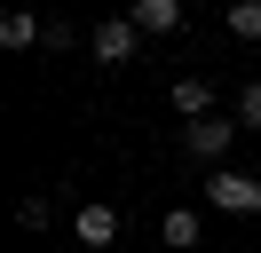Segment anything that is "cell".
Wrapping results in <instances>:
<instances>
[{
	"instance_id": "6",
	"label": "cell",
	"mask_w": 261,
	"mask_h": 253,
	"mask_svg": "<svg viewBox=\"0 0 261 253\" xmlns=\"http://www.w3.org/2000/svg\"><path fill=\"white\" fill-rule=\"evenodd\" d=\"M159 237H166L174 253H190L198 237H206V214H198V206H166V214H159Z\"/></svg>"
},
{
	"instance_id": "1",
	"label": "cell",
	"mask_w": 261,
	"mask_h": 253,
	"mask_svg": "<svg viewBox=\"0 0 261 253\" xmlns=\"http://www.w3.org/2000/svg\"><path fill=\"white\" fill-rule=\"evenodd\" d=\"M206 206H214V214H261V174H245V166H206Z\"/></svg>"
},
{
	"instance_id": "12",
	"label": "cell",
	"mask_w": 261,
	"mask_h": 253,
	"mask_svg": "<svg viewBox=\"0 0 261 253\" xmlns=\"http://www.w3.org/2000/svg\"><path fill=\"white\" fill-rule=\"evenodd\" d=\"M40 47H48V56H64V47H80V32H71L64 16H48V40H40Z\"/></svg>"
},
{
	"instance_id": "7",
	"label": "cell",
	"mask_w": 261,
	"mask_h": 253,
	"mask_svg": "<svg viewBox=\"0 0 261 253\" xmlns=\"http://www.w3.org/2000/svg\"><path fill=\"white\" fill-rule=\"evenodd\" d=\"M40 40H48V24H40L32 8H8V16H0V47H8V56H24V47H40Z\"/></svg>"
},
{
	"instance_id": "11",
	"label": "cell",
	"mask_w": 261,
	"mask_h": 253,
	"mask_svg": "<svg viewBox=\"0 0 261 253\" xmlns=\"http://www.w3.org/2000/svg\"><path fill=\"white\" fill-rule=\"evenodd\" d=\"M238 127H245V135H261V79H253V87H238Z\"/></svg>"
},
{
	"instance_id": "9",
	"label": "cell",
	"mask_w": 261,
	"mask_h": 253,
	"mask_svg": "<svg viewBox=\"0 0 261 253\" xmlns=\"http://www.w3.org/2000/svg\"><path fill=\"white\" fill-rule=\"evenodd\" d=\"M222 24H229V40H261V0H229Z\"/></svg>"
},
{
	"instance_id": "2",
	"label": "cell",
	"mask_w": 261,
	"mask_h": 253,
	"mask_svg": "<svg viewBox=\"0 0 261 253\" xmlns=\"http://www.w3.org/2000/svg\"><path fill=\"white\" fill-rule=\"evenodd\" d=\"M238 135H245V127H238V111H229V119L214 111V119H190V127H182V142H190V158H198V166H229V142H238Z\"/></svg>"
},
{
	"instance_id": "4",
	"label": "cell",
	"mask_w": 261,
	"mask_h": 253,
	"mask_svg": "<svg viewBox=\"0 0 261 253\" xmlns=\"http://www.w3.org/2000/svg\"><path fill=\"white\" fill-rule=\"evenodd\" d=\"M71 230H80V245H87V253H103V245L119 237V206H111V198H87L80 214H71Z\"/></svg>"
},
{
	"instance_id": "8",
	"label": "cell",
	"mask_w": 261,
	"mask_h": 253,
	"mask_svg": "<svg viewBox=\"0 0 261 253\" xmlns=\"http://www.w3.org/2000/svg\"><path fill=\"white\" fill-rule=\"evenodd\" d=\"M174 111H182V119H214V79H174Z\"/></svg>"
},
{
	"instance_id": "5",
	"label": "cell",
	"mask_w": 261,
	"mask_h": 253,
	"mask_svg": "<svg viewBox=\"0 0 261 253\" xmlns=\"http://www.w3.org/2000/svg\"><path fill=\"white\" fill-rule=\"evenodd\" d=\"M127 16L143 24V40H166V32H182L190 8H182V0H127Z\"/></svg>"
},
{
	"instance_id": "10",
	"label": "cell",
	"mask_w": 261,
	"mask_h": 253,
	"mask_svg": "<svg viewBox=\"0 0 261 253\" xmlns=\"http://www.w3.org/2000/svg\"><path fill=\"white\" fill-rule=\"evenodd\" d=\"M16 221H24V230H48V221H56V190H32V198H16Z\"/></svg>"
},
{
	"instance_id": "3",
	"label": "cell",
	"mask_w": 261,
	"mask_h": 253,
	"mask_svg": "<svg viewBox=\"0 0 261 253\" xmlns=\"http://www.w3.org/2000/svg\"><path fill=\"white\" fill-rule=\"evenodd\" d=\"M87 47H95V63H135V47H143V24H135V16H103L95 32H87Z\"/></svg>"
}]
</instances>
